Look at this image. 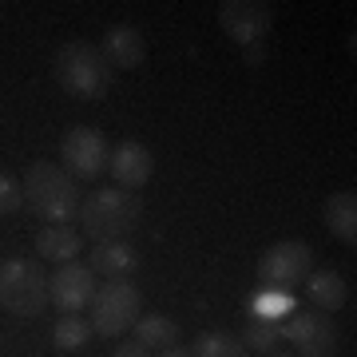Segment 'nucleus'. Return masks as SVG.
Returning <instances> with one entry per match:
<instances>
[{"mask_svg":"<svg viewBox=\"0 0 357 357\" xmlns=\"http://www.w3.org/2000/svg\"><path fill=\"white\" fill-rule=\"evenodd\" d=\"M20 187H24V206H32V215L44 218L48 227H68L72 218H79L84 195H79L76 178L68 175L64 167L40 159L24 171Z\"/></svg>","mask_w":357,"mask_h":357,"instance_id":"f257e3e1","label":"nucleus"},{"mask_svg":"<svg viewBox=\"0 0 357 357\" xmlns=\"http://www.w3.org/2000/svg\"><path fill=\"white\" fill-rule=\"evenodd\" d=\"M139 218H143V203L131 191H119V187H100L79 203V227L91 234V243L123 238L139 227Z\"/></svg>","mask_w":357,"mask_h":357,"instance_id":"f03ea898","label":"nucleus"},{"mask_svg":"<svg viewBox=\"0 0 357 357\" xmlns=\"http://www.w3.org/2000/svg\"><path fill=\"white\" fill-rule=\"evenodd\" d=\"M56 84L76 96V100H100L112 88V68L103 60V52L88 40H72L56 52Z\"/></svg>","mask_w":357,"mask_h":357,"instance_id":"7ed1b4c3","label":"nucleus"},{"mask_svg":"<svg viewBox=\"0 0 357 357\" xmlns=\"http://www.w3.org/2000/svg\"><path fill=\"white\" fill-rule=\"evenodd\" d=\"M0 306L16 318H36L48 306V274L32 258H4L0 262Z\"/></svg>","mask_w":357,"mask_h":357,"instance_id":"20e7f679","label":"nucleus"},{"mask_svg":"<svg viewBox=\"0 0 357 357\" xmlns=\"http://www.w3.org/2000/svg\"><path fill=\"white\" fill-rule=\"evenodd\" d=\"M88 310H91V333L119 337L143 318V294L131 278L103 282V286H96V298H91Z\"/></svg>","mask_w":357,"mask_h":357,"instance_id":"39448f33","label":"nucleus"},{"mask_svg":"<svg viewBox=\"0 0 357 357\" xmlns=\"http://www.w3.org/2000/svg\"><path fill=\"white\" fill-rule=\"evenodd\" d=\"M314 274V250L310 243H298V238H286V243H274L266 255L258 258V282L262 286H278V290H294Z\"/></svg>","mask_w":357,"mask_h":357,"instance_id":"423d86ee","label":"nucleus"},{"mask_svg":"<svg viewBox=\"0 0 357 357\" xmlns=\"http://www.w3.org/2000/svg\"><path fill=\"white\" fill-rule=\"evenodd\" d=\"M282 337L294 345L298 357H333L337 354V342H342L333 318L321 314V310H302V314L294 310L290 318L282 321Z\"/></svg>","mask_w":357,"mask_h":357,"instance_id":"0eeeda50","label":"nucleus"},{"mask_svg":"<svg viewBox=\"0 0 357 357\" xmlns=\"http://www.w3.org/2000/svg\"><path fill=\"white\" fill-rule=\"evenodd\" d=\"M60 159H64V171L72 178H100L107 171V159H112V147L103 139L100 128H72L60 143Z\"/></svg>","mask_w":357,"mask_h":357,"instance_id":"6e6552de","label":"nucleus"},{"mask_svg":"<svg viewBox=\"0 0 357 357\" xmlns=\"http://www.w3.org/2000/svg\"><path fill=\"white\" fill-rule=\"evenodd\" d=\"M218 24H222V32H227L234 44L258 48V44L266 40V32L274 28V8H270L266 0H222Z\"/></svg>","mask_w":357,"mask_h":357,"instance_id":"1a4fd4ad","label":"nucleus"},{"mask_svg":"<svg viewBox=\"0 0 357 357\" xmlns=\"http://www.w3.org/2000/svg\"><path fill=\"white\" fill-rule=\"evenodd\" d=\"M91 298H96V274H91V266L64 262V266L52 270L48 302L60 310V314H79L84 306H91Z\"/></svg>","mask_w":357,"mask_h":357,"instance_id":"9d476101","label":"nucleus"},{"mask_svg":"<svg viewBox=\"0 0 357 357\" xmlns=\"http://www.w3.org/2000/svg\"><path fill=\"white\" fill-rule=\"evenodd\" d=\"M151 171H155V155L135 139H123L119 147H112V159H107V175L115 178L119 191H139L151 183Z\"/></svg>","mask_w":357,"mask_h":357,"instance_id":"9b49d317","label":"nucleus"},{"mask_svg":"<svg viewBox=\"0 0 357 357\" xmlns=\"http://www.w3.org/2000/svg\"><path fill=\"white\" fill-rule=\"evenodd\" d=\"M100 52H103V60H107V68H112V72H131V68L143 64L147 44H143V32H139V28L115 24V28H107V32H103Z\"/></svg>","mask_w":357,"mask_h":357,"instance_id":"f8f14e48","label":"nucleus"},{"mask_svg":"<svg viewBox=\"0 0 357 357\" xmlns=\"http://www.w3.org/2000/svg\"><path fill=\"white\" fill-rule=\"evenodd\" d=\"M135 270H139V250L131 243H123V238L91 246V274H103L107 282H123Z\"/></svg>","mask_w":357,"mask_h":357,"instance_id":"ddd939ff","label":"nucleus"},{"mask_svg":"<svg viewBox=\"0 0 357 357\" xmlns=\"http://www.w3.org/2000/svg\"><path fill=\"white\" fill-rule=\"evenodd\" d=\"M321 218H326V227L337 243H357V195L354 191H337L326 199L321 206Z\"/></svg>","mask_w":357,"mask_h":357,"instance_id":"4468645a","label":"nucleus"},{"mask_svg":"<svg viewBox=\"0 0 357 357\" xmlns=\"http://www.w3.org/2000/svg\"><path fill=\"white\" fill-rule=\"evenodd\" d=\"M306 298L314 302V310L333 314V310H342L349 302V286H345V278L337 270H318V274L306 278Z\"/></svg>","mask_w":357,"mask_h":357,"instance_id":"2eb2a0df","label":"nucleus"},{"mask_svg":"<svg viewBox=\"0 0 357 357\" xmlns=\"http://www.w3.org/2000/svg\"><path fill=\"white\" fill-rule=\"evenodd\" d=\"M36 255L44 262H56V266H64L72 258L79 255V230L72 227H44L36 234Z\"/></svg>","mask_w":357,"mask_h":357,"instance_id":"dca6fc26","label":"nucleus"},{"mask_svg":"<svg viewBox=\"0 0 357 357\" xmlns=\"http://www.w3.org/2000/svg\"><path fill=\"white\" fill-rule=\"evenodd\" d=\"M294 314V294L278 286H258L246 298V318H266V321H286Z\"/></svg>","mask_w":357,"mask_h":357,"instance_id":"f3484780","label":"nucleus"},{"mask_svg":"<svg viewBox=\"0 0 357 357\" xmlns=\"http://www.w3.org/2000/svg\"><path fill=\"white\" fill-rule=\"evenodd\" d=\"M131 330H135V342L147 345V349H171V345H178V326L167 314H147Z\"/></svg>","mask_w":357,"mask_h":357,"instance_id":"a211bd4d","label":"nucleus"},{"mask_svg":"<svg viewBox=\"0 0 357 357\" xmlns=\"http://www.w3.org/2000/svg\"><path fill=\"white\" fill-rule=\"evenodd\" d=\"M238 342L246 345V354H270L282 342V321H266V318H246Z\"/></svg>","mask_w":357,"mask_h":357,"instance_id":"6ab92c4d","label":"nucleus"},{"mask_svg":"<svg viewBox=\"0 0 357 357\" xmlns=\"http://www.w3.org/2000/svg\"><path fill=\"white\" fill-rule=\"evenodd\" d=\"M191 357H250L246 345L234 337V333H222V330H206L195 337L191 345Z\"/></svg>","mask_w":357,"mask_h":357,"instance_id":"aec40b11","label":"nucleus"},{"mask_svg":"<svg viewBox=\"0 0 357 357\" xmlns=\"http://www.w3.org/2000/svg\"><path fill=\"white\" fill-rule=\"evenodd\" d=\"M52 342L56 349H84L91 342V321H84L79 314H60V321L52 326Z\"/></svg>","mask_w":357,"mask_h":357,"instance_id":"412c9836","label":"nucleus"},{"mask_svg":"<svg viewBox=\"0 0 357 357\" xmlns=\"http://www.w3.org/2000/svg\"><path fill=\"white\" fill-rule=\"evenodd\" d=\"M20 206H24V187L13 175L0 171V215H16Z\"/></svg>","mask_w":357,"mask_h":357,"instance_id":"4be33fe9","label":"nucleus"},{"mask_svg":"<svg viewBox=\"0 0 357 357\" xmlns=\"http://www.w3.org/2000/svg\"><path fill=\"white\" fill-rule=\"evenodd\" d=\"M115 357H151V349H147V345H139L135 337H131V342H123L119 349H115Z\"/></svg>","mask_w":357,"mask_h":357,"instance_id":"5701e85b","label":"nucleus"},{"mask_svg":"<svg viewBox=\"0 0 357 357\" xmlns=\"http://www.w3.org/2000/svg\"><path fill=\"white\" fill-rule=\"evenodd\" d=\"M159 357H191L187 345H171V349H159Z\"/></svg>","mask_w":357,"mask_h":357,"instance_id":"b1692460","label":"nucleus"},{"mask_svg":"<svg viewBox=\"0 0 357 357\" xmlns=\"http://www.w3.org/2000/svg\"><path fill=\"white\" fill-rule=\"evenodd\" d=\"M262 357H298V354H282V349H270V354H262Z\"/></svg>","mask_w":357,"mask_h":357,"instance_id":"393cba45","label":"nucleus"}]
</instances>
